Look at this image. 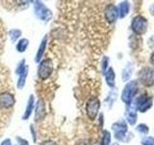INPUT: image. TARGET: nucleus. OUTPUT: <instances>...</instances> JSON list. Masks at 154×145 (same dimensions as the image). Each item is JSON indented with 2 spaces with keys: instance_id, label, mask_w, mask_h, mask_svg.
Masks as SVG:
<instances>
[{
  "instance_id": "f257e3e1",
  "label": "nucleus",
  "mask_w": 154,
  "mask_h": 145,
  "mask_svg": "<svg viewBox=\"0 0 154 145\" xmlns=\"http://www.w3.org/2000/svg\"><path fill=\"white\" fill-rule=\"evenodd\" d=\"M53 72V63L50 58L42 59L38 66V77L42 80H45L49 79Z\"/></svg>"
},
{
  "instance_id": "f03ea898",
  "label": "nucleus",
  "mask_w": 154,
  "mask_h": 145,
  "mask_svg": "<svg viewBox=\"0 0 154 145\" xmlns=\"http://www.w3.org/2000/svg\"><path fill=\"white\" fill-rule=\"evenodd\" d=\"M34 12H35L36 17L42 21L48 22L52 18L51 10L48 9L45 5L41 1L34 2Z\"/></svg>"
},
{
  "instance_id": "7ed1b4c3",
  "label": "nucleus",
  "mask_w": 154,
  "mask_h": 145,
  "mask_svg": "<svg viewBox=\"0 0 154 145\" xmlns=\"http://www.w3.org/2000/svg\"><path fill=\"white\" fill-rule=\"evenodd\" d=\"M137 90H138V82L136 80H132L128 82V83L125 85L124 89L122 91V100L127 105H130L132 103L133 97L137 93Z\"/></svg>"
},
{
  "instance_id": "20e7f679",
  "label": "nucleus",
  "mask_w": 154,
  "mask_h": 145,
  "mask_svg": "<svg viewBox=\"0 0 154 145\" xmlns=\"http://www.w3.org/2000/svg\"><path fill=\"white\" fill-rule=\"evenodd\" d=\"M100 108V101L96 97H91V98L87 102L86 105V112L88 117L91 120H94L98 114Z\"/></svg>"
},
{
  "instance_id": "39448f33",
  "label": "nucleus",
  "mask_w": 154,
  "mask_h": 145,
  "mask_svg": "<svg viewBox=\"0 0 154 145\" xmlns=\"http://www.w3.org/2000/svg\"><path fill=\"white\" fill-rule=\"evenodd\" d=\"M146 28H147V21L146 19L138 16L136 17L132 21V30L138 34V35H143L146 32Z\"/></svg>"
},
{
  "instance_id": "423d86ee",
  "label": "nucleus",
  "mask_w": 154,
  "mask_h": 145,
  "mask_svg": "<svg viewBox=\"0 0 154 145\" xmlns=\"http://www.w3.org/2000/svg\"><path fill=\"white\" fill-rule=\"evenodd\" d=\"M112 130H114L115 134V137L118 140H120V141H123L124 137H126V133H127V126L123 121H119V122H117L113 124L112 126Z\"/></svg>"
},
{
  "instance_id": "0eeeda50",
  "label": "nucleus",
  "mask_w": 154,
  "mask_h": 145,
  "mask_svg": "<svg viewBox=\"0 0 154 145\" xmlns=\"http://www.w3.org/2000/svg\"><path fill=\"white\" fill-rule=\"evenodd\" d=\"M16 104L14 96L10 92H3L0 93V108H11Z\"/></svg>"
},
{
  "instance_id": "6e6552de",
  "label": "nucleus",
  "mask_w": 154,
  "mask_h": 145,
  "mask_svg": "<svg viewBox=\"0 0 154 145\" xmlns=\"http://www.w3.org/2000/svg\"><path fill=\"white\" fill-rule=\"evenodd\" d=\"M140 79L146 85L154 84V70L151 68H143L140 72Z\"/></svg>"
},
{
  "instance_id": "1a4fd4ad",
  "label": "nucleus",
  "mask_w": 154,
  "mask_h": 145,
  "mask_svg": "<svg viewBox=\"0 0 154 145\" xmlns=\"http://www.w3.org/2000/svg\"><path fill=\"white\" fill-rule=\"evenodd\" d=\"M45 101L40 99L37 101L36 106H35V112H34V119L36 122H41L43 120L45 115Z\"/></svg>"
},
{
  "instance_id": "9d476101",
  "label": "nucleus",
  "mask_w": 154,
  "mask_h": 145,
  "mask_svg": "<svg viewBox=\"0 0 154 145\" xmlns=\"http://www.w3.org/2000/svg\"><path fill=\"white\" fill-rule=\"evenodd\" d=\"M135 108H137L138 110H140L141 112H144L146 110H147L152 105L151 99L147 98V96L143 95L137 98V100L135 101Z\"/></svg>"
},
{
  "instance_id": "9b49d317",
  "label": "nucleus",
  "mask_w": 154,
  "mask_h": 145,
  "mask_svg": "<svg viewBox=\"0 0 154 145\" xmlns=\"http://www.w3.org/2000/svg\"><path fill=\"white\" fill-rule=\"evenodd\" d=\"M105 18L107 19V21L110 23H113L117 21V18H119V12L118 8L113 4L108 5L105 9Z\"/></svg>"
},
{
  "instance_id": "f8f14e48",
  "label": "nucleus",
  "mask_w": 154,
  "mask_h": 145,
  "mask_svg": "<svg viewBox=\"0 0 154 145\" xmlns=\"http://www.w3.org/2000/svg\"><path fill=\"white\" fill-rule=\"evenodd\" d=\"M47 41H48V36L45 35V37L42 38V42L40 44V46H38V51H37L36 56H35V59H34V61H35L36 63H40L42 60L43 54H45V51L46 50Z\"/></svg>"
},
{
  "instance_id": "ddd939ff",
  "label": "nucleus",
  "mask_w": 154,
  "mask_h": 145,
  "mask_svg": "<svg viewBox=\"0 0 154 145\" xmlns=\"http://www.w3.org/2000/svg\"><path fill=\"white\" fill-rule=\"evenodd\" d=\"M35 108V97H34L33 94H31L29 96L28 101H27V105L25 108V111H24L22 119L23 120H28L30 118L31 114L33 113V110Z\"/></svg>"
},
{
  "instance_id": "4468645a",
  "label": "nucleus",
  "mask_w": 154,
  "mask_h": 145,
  "mask_svg": "<svg viewBox=\"0 0 154 145\" xmlns=\"http://www.w3.org/2000/svg\"><path fill=\"white\" fill-rule=\"evenodd\" d=\"M28 72H29V66L26 65L25 68L19 72L17 75L18 76V79H17V89L21 90L24 88V86L26 84V79H27V76H28Z\"/></svg>"
},
{
  "instance_id": "2eb2a0df",
  "label": "nucleus",
  "mask_w": 154,
  "mask_h": 145,
  "mask_svg": "<svg viewBox=\"0 0 154 145\" xmlns=\"http://www.w3.org/2000/svg\"><path fill=\"white\" fill-rule=\"evenodd\" d=\"M105 79H106V83L108 84L110 87H114L115 86V79H116V75L115 72L113 70V68H109V69L106 71L105 72Z\"/></svg>"
},
{
  "instance_id": "dca6fc26",
  "label": "nucleus",
  "mask_w": 154,
  "mask_h": 145,
  "mask_svg": "<svg viewBox=\"0 0 154 145\" xmlns=\"http://www.w3.org/2000/svg\"><path fill=\"white\" fill-rule=\"evenodd\" d=\"M129 9H130V5L127 1H123L119 4V6L118 8V12H119V17L120 18H125L129 13Z\"/></svg>"
},
{
  "instance_id": "f3484780",
  "label": "nucleus",
  "mask_w": 154,
  "mask_h": 145,
  "mask_svg": "<svg viewBox=\"0 0 154 145\" xmlns=\"http://www.w3.org/2000/svg\"><path fill=\"white\" fill-rule=\"evenodd\" d=\"M28 46H29V40L26 38H22L20 40H18L17 46H16V48H17V52L23 53L26 51Z\"/></svg>"
},
{
  "instance_id": "a211bd4d",
  "label": "nucleus",
  "mask_w": 154,
  "mask_h": 145,
  "mask_svg": "<svg viewBox=\"0 0 154 145\" xmlns=\"http://www.w3.org/2000/svg\"><path fill=\"white\" fill-rule=\"evenodd\" d=\"M21 34H22L21 30H19V29H17V28H14V29H11V30L9 31V38L13 43H14L20 38Z\"/></svg>"
},
{
  "instance_id": "6ab92c4d",
  "label": "nucleus",
  "mask_w": 154,
  "mask_h": 145,
  "mask_svg": "<svg viewBox=\"0 0 154 145\" xmlns=\"http://www.w3.org/2000/svg\"><path fill=\"white\" fill-rule=\"evenodd\" d=\"M126 118H127V121L129 124L131 125H134L135 123H136V120H137V114L136 112H135V109L134 108H130L127 110L126 112Z\"/></svg>"
},
{
  "instance_id": "aec40b11",
  "label": "nucleus",
  "mask_w": 154,
  "mask_h": 145,
  "mask_svg": "<svg viewBox=\"0 0 154 145\" xmlns=\"http://www.w3.org/2000/svg\"><path fill=\"white\" fill-rule=\"evenodd\" d=\"M132 72H133V66L131 64H128L124 68V70L122 72V79L124 81H127L130 79V76H131Z\"/></svg>"
},
{
  "instance_id": "412c9836",
  "label": "nucleus",
  "mask_w": 154,
  "mask_h": 145,
  "mask_svg": "<svg viewBox=\"0 0 154 145\" xmlns=\"http://www.w3.org/2000/svg\"><path fill=\"white\" fill-rule=\"evenodd\" d=\"M111 143V134L108 130H104L102 140H101V145H110Z\"/></svg>"
},
{
  "instance_id": "4be33fe9",
  "label": "nucleus",
  "mask_w": 154,
  "mask_h": 145,
  "mask_svg": "<svg viewBox=\"0 0 154 145\" xmlns=\"http://www.w3.org/2000/svg\"><path fill=\"white\" fill-rule=\"evenodd\" d=\"M108 65H109V58L108 57H103L102 61H101V71L103 74H105L106 71L108 70Z\"/></svg>"
},
{
  "instance_id": "5701e85b",
  "label": "nucleus",
  "mask_w": 154,
  "mask_h": 145,
  "mask_svg": "<svg viewBox=\"0 0 154 145\" xmlns=\"http://www.w3.org/2000/svg\"><path fill=\"white\" fill-rule=\"evenodd\" d=\"M137 130L140 133H143L144 134H146L148 133V128H147V126L146 125H144V124H141L140 126H138V128H137Z\"/></svg>"
},
{
  "instance_id": "b1692460",
  "label": "nucleus",
  "mask_w": 154,
  "mask_h": 145,
  "mask_svg": "<svg viewBox=\"0 0 154 145\" xmlns=\"http://www.w3.org/2000/svg\"><path fill=\"white\" fill-rule=\"evenodd\" d=\"M142 143L143 145H154V137H146L142 141Z\"/></svg>"
},
{
  "instance_id": "393cba45",
  "label": "nucleus",
  "mask_w": 154,
  "mask_h": 145,
  "mask_svg": "<svg viewBox=\"0 0 154 145\" xmlns=\"http://www.w3.org/2000/svg\"><path fill=\"white\" fill-rule=\"evenodd\" d=\"M16 139H17V141L18 145H29L28 140H26L25 138H22V137H17Z\"/></svg>"
},
{
  "instance_id": "a878e982",
  "label": "nucleus",
  "mask_w": 154,
  "mask_h": 145,
  "mask_svg": "<svg viewBox=\"0 0 154 145\" xmlns=\"http://www.w3.org/2000/svg\"><path fill=\"white\" fill-rule=\"evenodd\" d=\"M30 130H31V134H32V137H33V141L34 142H37V134H36V130L34 129V125L30 126Z\"/></svg>"
},
{
  "instance_id": "bb28decb",
  "label": "nucleus",
  "mask_w": 154,
  "mask_h": 145,
  "mask_svg": "<svg viewBox=\"0 0 154 145\" xmlns=\"http://www.w3.org/2000/svg\"><path fill=\"white\" fill-rule=\"evenodd\" d=\"M40 145H57V143L51 141V140H46V141H42V143H40Z\"/></svg>"
},
{
  "instance_id": "cd10ccee",
  "label": "nucleus",
  "mask_w": 154,
  "mask_h": 145,
  "mask_svg": "<svg viewBox=\"0 0 154 145\" xmlns=\"http://www.w3.org/2000/svg\"><path fill=\"white\" fill-rule=\"evenodd\" d=\"M1 145H12V141L10 138H6L5 140H3V141L1 142Z\"/></svg>"
},
{
  "instance_id": "c85d7f7f",
  "label": "nucleus",
  "mask_w": 154,
  "mask_h": 145,
  "mask_svg": "<svg viewBox=\"0 0 154 145\" xmlns=\"http://www.w3.org/2000/svg\"><path fill=\"white\" fill-rule=\"evenodd\" d=\"M150 11H151V14H154V5H152V6H151Z\"/></svg>"
}]
</instances>
